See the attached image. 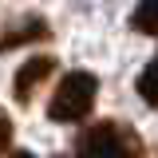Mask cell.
Instances as JSON below:
<instances>
[{
  "label": "cell",
  "instance_id": "cell-3",
  "mask_svg": "<svg viewBox=\"0 0 158 158\" xmlns=\"http://www.w3.org/2000/svg\"><path fill=\"white\" fill-rule=\"evenodd\" d=\"M56 71V59L52 56H36V59H28L24 67L16 71V83H12V91H16V99L20 103H28V99L40 91V83Z\"/></svg>",
  "mask_w": 158,
  "mask_h": 158
},
{
  "label": "cell",
  "instance_id": "cell-5",
  "mask_svg": "<svg viewBox=\"0 0 158 158\" xmlns=\"http://www.w3.org/2000/svg\"><path fill=\"white\" fill-rule=\"evenodd\" d=\"M131 28L142 36H158V0H138L131 12Z\"/></svg>",
  "mask_w": 158,
  "mask_h": 158
},
{
  "label": "cell",
  "instance_id": "cell-4",
  "mask_svg": "<svg viewBox=\"0 0 158 158\" xmlns=\"http://www.w3.org/2000/svg\"><path fill=\"white\" fill-rule=\"evenodd\" d=\"M48 36H52L48 20H40V16H24V20H16V24H8V28H4V48H20V44L48 40Z\"/></svg>",
  "mask_w": 158,
  "mask_h": 158
},
{
  "label": "cell",
  "instance_id": "cell-2",
  "mask_svg": "<svg viewBox=\"0 0 158 158\" xmlns=\"http://www.w3.org/2000/svg\"><path fill=\"white\" fill-rule=\"evenodd\" d=\"M95 95H99V79L91 71H67L59 79V87L52 91L48 118L52 123H83L95 107Z\"/></svg>",
  "mask_w": 158,
  "mask_h": 158
},
{
  "label": "cell",
  "instance_id": "cell-8",
  "mask_svg": "<svg viewBox=\"0 0 158 158\" xmlns=\"http://www.w3.org/2000/svg\"><path fill=\"white\" fill-rule=\"evenodd\" d=\"M4 158H36V154H28V150H8Z\"/></svg>",
  "mask_w": 158,
  "mask_h": 158
},
{
  "label": "cell",
  "instance_id": "cell-7",
  "mask_svg": "<svg viewBox=\"0 0 158 158\" xmlns=\"http://www.w3.org/2000/svg\"><path fill=\"white\" fill-rule=\"evenodd\" d=\"M0 142H4V154L12 150V118L4 115V123H0Z\"/></svg>",
  "mask_w": 158,
  "mask_h": 158
},
{
  "label": "cell",
  "instance_id": "cell-6",
  "mask_svg": "<svg viewBox=\"0 0 158 158\" xmlns=\"http://www.w3.org/2000/svg\"><path fill=\"white\" fill-rule=\"evenodd\" d=\"M135 87H138V95L146 99V107H158V56L142 67V75H138Z\"/></svg>",
  "mask_w": 158,
  "mask_h": 158
},
{
  "label": "cell",
  "instance_id": "cell-1",
  "mask_svg": "<svg viewBox=\"0 0 158 158\" xmlns=\"http://www.w3.org/2000/svg\"><path fill=\"white\" fill-rule=\"evenodd\" d=\"M75 158H142V138L127 123L99 118L75 135Z\"/></svg>",
  "mask_w": 158,
  "mask_h": 158
}]
</instances>
